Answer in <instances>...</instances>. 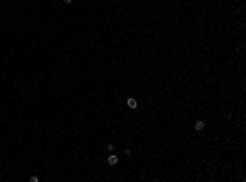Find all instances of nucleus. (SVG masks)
Returning a JSON list of instances; mask_svg holds the SVG:
<instances>
[{
  "mask_svg": "<svg viewBox=\"0 0 246 182\" xmlns=\"http://www.w3.org/2000/svg\"><path fill=\"white\" fill-rule=\"evenodd\" d=\"M64 2H66V3H71V2H72V0H64Z\"/></svg>",
  "mask_w": 246,
  "mask_h": 182,
  "instance_id": "6",
  "label": "nucleus"
},
{
  "mask_svg": "<svg viewBox=\"0 0 246 182\" xmlns=\"http://www.w3.org/2000/svg\"><path fill=\"white\" fill-rule=\"evenodd\" d=\"M203 128H205V121H202V120L195 121V130H197V131H202Z\"/></svg>",
  "mask_w": 246,
  "mask_h": 182,
  "instance_id": "3",
  "label": "nucleus"
},
{
  "mask_svg": "<svg viewBox=\"0 0 246 182\" xmlns=\"http://www.w3.org/2000/svg\"><path fill=\"white\" fill-rule=\"evenodd\" d=\"M107 148H108L110 151H113V149H115V144H108V146H107Z\"/></svg>",
  "mask_w": 246,
  "mask_h": 182,
  "instance_id": "5",
  "label": "nucleus"
},
{
  "mask_svg": "<svg viewBox=\"0 0 246 182\" xmlns=\"http://www.w3.org/2000/svg\"><path fill=\"white\" fill-rule=\"evenodd\" d=\"M117 162H118V156H117V154H110L108 156V164L110 166H115Z\"/></svg>",
  "mask_w": 246,
  "mask_h": 182,
  "instance_id": "1",
  "label": "nucleus"
},
{
  "mask_svg": "<svg viewBox=\"0 0 246 182\" xmlns=\"http://www.w3.org/2000/svg\"><path fill=\"white\" fill-rule=\"evenodd\" d=\"M30 181H31V182H38L39 179H38V177H36V176H31V177H30Z\"/></svg>",
  "mask_w": 246,
  "mask_h": 182,
  "instance_id": "4",
  "label": "nucleus"
},
{
  "mask_svg": "<svg viewBox=\"0 0 246 182\" xmlns=\"http://www.w3.org/2000/svg\"><path fill=\"white\" fill-rule=\"evenodd\" d=\"M126 105H128V107H130V108H136V107H138V103H136V100L133 99V97H130V99L126 100Z\"/></svg>",
  "mask_w": 246,
  "mask_h": 182,
  "instance_id": "2",
  "label": "nucleus"
}]
</instances>
